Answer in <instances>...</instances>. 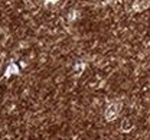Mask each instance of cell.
<instances>
[{"label":"cell","instance_id":"1","mask_svg":"<svg viewBox=\"0 0 150 140\" xmlns=\"http://www.w3.org/2000/svg\"><path fill=\"white\" fill-rule=\"evenodd\" d=\"M7 71H10V72H9V74H6V77H9L10 74H16V72H18V66H15V65L12 64V65L7 68Z\"/></svg>","mask_w":150,"mask_h":140},{"label":"cell","instance_id":"2","mask_svg":"<svg viewBox=\"0 0 150 140\" xmlns=\"http://www.w3.org/2000/svg\"><path fill=\"white\" fill-rule=\"evenodd\" d=\"M48 1H52V3H55V1H58V0H48Z\"/></svg>","mask_w":150,"mask_h":140}]
</instances>
